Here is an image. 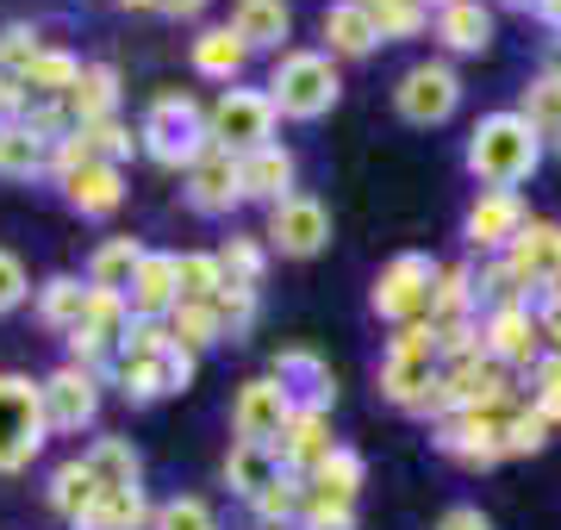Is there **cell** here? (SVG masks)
<instances>
[{"label":"cell","mask_w":561,"mask_h":530,"mask_svg":"<svg viewBox=\"0 0 561 530\" xmlns=\"http://www.w3.org/2000/svg\"><path fill=\"white\" fill-rule=\"evenodd\" d=\"M549 157V143L530 131L518 106H505V113H481L474 131H468V150H461V163L481 187H524L530 175L542 169Z\"/></svg>","instance_id":"6da1fadb"},{"label":"cell","mask_w":561,"mask_h":530,"mask_svg":"<svg viewBox=\"0 0 561 530\" xmlns=\"http://www.w3.org/2000/svg\"><path fill=\"white\" fill-rule=\"evenodd\" d=\"M213 131H206V106L187 94V88H162L157 101L144 106L138 119V150L150 157L157 169H187L201 157Z\"/></svg>","instance_id":"7a4b0ae2"},{"label":"cell","mask_w":561,"mask_h":530,"mask_svg":"<svg viewBox=\"0 0 561 530\" xmlns=\"http://www.w3.org/2000/svg\"><path fill=\"white\" fill-rule=\"evenodd\" d=\"M268 101H275L280 119H294V125L324 119V113L343 101L337 62L324 57V50H294V44H287L275 57V69H268Z\"/></svg>","instance_id":"3957f363"},{"label":"cell","mask_w":561,"mask_h":530,"mask_svg":"<svg viewBox=\"0 0 561 530\" xmlns=\"http://www.w3.org/2000/svg\"><path fill=\"white\" fill-rule=\"evenodd\" d=\"M437 375H443V362H437V331L419 319V325H400L393 337H387L381 375H375V381H381V400H387V406H400V412H412V418H424Z\"/></svg>","instance_id":"277c9868"},{"label":"cell","mask_w":561,"mask_h":530,"mask_svg":"<svg viewBox=\"0 0 561 530\" xmlns=\"http://www.w3.org/2000/svg\"><path fill=\"white\" fill-rule=\"evenodd\" d=\"M50 443V418H44V393L32 375H0V474H25Z\"/></svg>","instance_id":"5b68a950"},{"label":"cell","mask_w":561,"mask_h":530,"mask_svg":"<svg viewBox=\"0 0 561 530\" xmlns=\"http://www.w3.org/2000/svg\"><path fill=\"white\" fill-rule=\"evenodd\" d=\"M437 268L424 250H400L393 263H381L375 287H368V312L381 319V325H419L424 312H431V287H437Z\"/></svg>","instance_id":"8992f818"},{"label":"cell","mask_w":561,"mask_h":530,"mask_svg":"<svg viewBox=\"0 0 561 530\" xmlns=\"http://www.w3.org/2000/svg\"><path fill=\"white\" fill-rule=\"evenodd\" d=\"M275 101H268V88H219V101L206 106V131H213V143L219 150H231V157H250V150H262V143H275Z\"/></svg>","instance_id":"52a82bcc"},{"label":"cell","mask_w":561,"mask_h":530,"mask_svg":"<svg viewBox=\"0 0 561 530\" xmlns=\"http://www.w3.org/2000/svg\"><path fill=\"white\" fill-rule=\"evenodd\" d=\"M461 106V76L449 57H431V62H412L400 82H393V113L405 125H449Z\"/></svg>","instance_id":"ba28073f"},{"label":"cell","mask_w":561,"mask_h":530,"mask_svg":"<svg viewBox=\"0 0 561 530\" xmlns=\"http://www.w3.org/2000/svg\"><path fill=\"white\" fill-rule=\"evenodd\" d=\"M268 256H287V263H312L324 244H331V206L319 194H287L280 206H268V231H262Z\"/></svg>","instance_id":"9c48e42d"},{"label":"cell","mask_w":561,"mask_h":530,"mask_svg":"<svg viewBox=\"0 0 561 530\" xmlns=\"http://www.w3.org/2000/svg\"><path fill=\"white\" fill-rule=\"evenodd\" d=\"M181 200H187V212H201V219H231V212L243 206L238 157L219 150V143H206L201 157L181 169Z\"/></svg>","instance_id":"30bf717a"},{"label":"cell","mask_w":561,"mask_h":530,"mask_svg":"<svg viewBox=\"0 0 561 530\" xmlns=\"http://www.w3.org/2000/svg\"><path fill=\"white\" fill-rule=\"evenodd\" d=\"M524 224H530V206H524L518 187H481L474 206L461 212V244L481 250V256H505Z\"/></svg>","instance_id":"8fae6325"},{"label":"cell","mask_w":561,"mask_h":530,"mask_svg":"<svg viewBox=\"0 0 561 530\" xmlns=\"http://www.w3.org/2000/svg\"><path fill=\"white\" fill-rule=\"evenodd\" d=\"M101 375H88L76 362H57L50 375H38V393H44V418H50V437H76L101 418Z\"/></svg>","instance_id":"7c38bea8"},{"label":"cell","mask_w":561,"mask_h":530,"mask_svg":"<svg viewBox=\"0 0 561 530\" xmlns=\"http://www.w3.org/2000/svg\"><path fill=\"white\" fill-rule=\"evenodd\" d=\"M294 412H300L294 393L280 388L275 375H256V381H243V388L231 393V437H238V443H275Z\"/></svg>","instance_id":"4fadbf2b"},{"label":"cell","mask_w":561,"mask_h":530,"mask_svg":"<svg viewBox=\"0 0 561 530\" xmlns=\"http://www.w3.org/2000/svg\"><path fill=\"white\" fill-rule=\"evenodd\" d=\"M481 344L486 356L500 368H512V375H530V368L542 362V331H537V312H530V300L524 307H493L481 312Z\"/></svg>","instance_id":"5bb4252c"},{"label":"cell","mask_w":561,"mask_h":530,"mask_svg":"<svg viewBox=\"0 0 561 530\" xmlns=\"http://www.w3.org/2000/svg\"><path fill=\"white\" fill-rule=\"evenodd\" d=\"M500 425H505V412H456V418H443V425H437V437H431V443H437L456 469L486 474L493 462H505Z\"/></svg>","instance_id":"9a60e30c"},{"label":"cell","mask_w":561,"mask_h":530,"mask_svg":"<svg viewBox=\"0 0 561 530\" xmlns=\"http://www.w3.org/2000/svg\"><path fill=\"white\" fill-rule=\"evenodd\" d=\"M50 187L62 194V206H69L76 219H113L125 206V169H113V163H81Z\"/></svg>","instance_id":"2e32d148"},{"label":"cell","mask_w":561,"mask_h":530,"mask_svg":"<svg viewBox=\"0 0 561 530\" xmlns=\"http://www.w3.org/2000/svg\"><path fill=\"white\" fill-rule=\"evenodd\" d=\"M238 175H243V200H256V206H280L287 194H300V157L280 138L238 157Z\"/></svg>","instance_id":"e0dca14e"},{"label":"cell","mask_w":561,"mask_h":530,"mask_svg":"<svg viewBox=\"0 0 561 530\" xmlns=\"http://www.w3.org/2000/svg\"><path fill=\"white\" fill-rule=\"evenodd\" d=\"M268 375H275V381H280L287 393H294V406H319V412L337 406V381H331V362H324L319 349H306V344L275 349Z\"/></svg>","instance_id":"ac0fdd59"},{"label":"cell","mask_w":561,"mask_h":530,"mask_svg":"<svg viewBox=\"0 0 561 530\" xmlns=\"http://www.w3.org/2000/svg\"><path fill=\"white\" fill-rule=\"evenodd\" d=\"M275 462H280V474H312L337 449V437H331V412H319V406H300L294 418H287V430H280L275 443Z\"/></svg>","instance_id":"d6986e66"},{"label":"cell","mask_w":561,"mask_h":530,"mask_svg":"<svg viewBox=\"0 0 561 530\" xmlns=\"http://www.w3.org/2000/svg\"><path fill=\"white\" fill-rule=\"evenodd\" d=\"M431 38L443 44V57H481L493 44V7L486 0H449L431 13Z\"/></svg>","instance_id":"ffe728a7"},{"label":"cell","mask_w":561,"mask_h":530,"mask_svg":"<svg viewBox=\"0 0 561 530\" xmlns=\"http://www.w3.org/2000/svg\"><path fill=\"white\" fill-rule=\"evenodd\" d=\"M505 263L518 268V281L537 293V287L561 281V224L556 219H530L518 231V244L505 250Z\"/></svg>","instance_id":"44dd1931"},{"label":"cell","mask_w":561,"mask_h":530,"mask_svg":"<svg viewBox=\"0 0 561 530\" xmlns=\"http://www.w3.org/2000/svg\"><path fill=\"white\" fill-rule=\"evenodd\" d=\"M119 101H125V82L113 62H81L76 88H69V101H62V113H69V125H101V119H119Z\"/></svg>","instance_id":"7402d4cb"},{"label":"cell","mask_w":561,"mask_h":530,"mask_svg":"<svg viewBox=\"0 0 561 530\" xmlns=\"http://www.w3.org/2000/svg\"><path fill=\"white\" fill-rule=\"evenodd\" d=\"M319 38H324V57L331 62H362L381 50V32H375V20L362 13V7H350V0H331L319 20Z\"/></svg>","instance_id":"603a6c76"},{"label":"cell","mask_w":561,"mask_h":530,"mask_svg":"<svg viewBox=\"0 0 561 530\" xmlns=\"http://www.w3.org/2000/svg\"><path fill=\"white\" fill-rule=\"evenodd\" d=\"M231 32H238L243 44H250V57L256 50H287V38H294V7L287 0H231Z\"/></svg>","instance_id":"cb8c5ba5"},{"label":"cell","mask_w":561,"mask_h":530,"mask_svg":"<svg viewBox=\"0 0 561 530\" xmlns=\"http://www.w3.org/2000/svg\"><path fill=\"white\" fill-rule=\"evenodd\" d=\"M181 300L175 287V250H150L138 263V275H131V287H125V307H131V319H169Z\"/></svg>","instance_id":"d4e9b609"},{"label":"cell","mask_w":561,"mask_h":530,"mask_svg":"<svg viewBox=\"0 0 561 530\" xmlns=\"http://www.w3.org/2000/svg\"><path fill=\"white\" fill-rule=\"evenodd\" d=\"M187 62H194V76H206V82L238 88L243 69H250V44H243L231 25H206L201 38L187 44Z\"/></svg>","instance_id":"484cf974"},{"label":"cell","mask_w":561,"mask_h":530,"mask_svg":"<svg viewBox=\"0 0 561 530\" xmlns=\"http://www.w3.org/2000/svg\"><path fill=\"white\" fill-rule=\"evenodd\" d=\"M81 312H88V281L81 275H50V281L32 287V319L50 337H69L81 325Z\"/></svg>","instance_id":"4316f807"},{"label":"cell","mask_w":561,"mask_h":530,"mask_svg":"<svg viewBox=\"0 0 561 530\" xmlns=\"http://www.w3.org/2000/svg\"><path fill=\"white\" fill-rule=\"evenodd\" d=\"M461 319H481V275H474L468 263H443L437 287H431L424 325H461Z\"/></svg>","instance_id":"83f0119b"},{"label":"cell","mask_w":561,"mask_h":530,"mask_svg":"<svg viewBox=\"0 0 561 530\" xmlns=\"http://www.w3.org/2000/svg\"><path fill=\"white\" fill-rule=\"evenodd\" d=\"M0 182H50V143L25 119H0Z\"/></svg>","instance_id":"f1b7e54d"},{"label":"cell","mask_w":561,"mask_h":530,"mask_svg":"<svg viewBox=\"0 0 561 530\" xmlns=\"http://www.w3.org/2000/svg\"><path fill=\"white\" fill-rule=\"evenodd\" d=\"M150 493L144 487H101V499L81 511L69 530H150Z\"/></svg>","instance_id":"f546056e"},{"label":"cell","mask_w":561,"mask_h":530,"mask_svg":"<svg viewBox=\"0 0 561 530\" xmlns=\"http://www.w3.org/2000/svg\"><path fill=\"white\" fill-rule=\"evenodd\" d=\"M362 481H368V462H362L350 443H337L331 456H324L319 469L306 474V493L312 499H337V506H356L362 499Z\"/></svg>","instance_id":"4dcf8cb0"},{"label":"cell","mask_w":561,"mask_h":530,"mask_svg":"<svg viewBox=\"0 0 561 530\" xmlns=\"http://www.w3.org/2000/svg\"><path fill=\"white\" fill-rule=\"evenodd\" d=\"M275 481H280L275 449L268 443H238V437H231V449H225V487L250 506V499H256L262 487H275Z\"/></svg>","instance_id":"1f68e13d"},{"label":"cell","mask_w":561,"mask_h":530,"mask_svg":"<svg viewBox=\"0 0 561 530\" xmlns=\"http://www.w3.org/2000/svg\"><path fill=\"white\" fill-rule=\"evenodd\" d=\"M81 462H88V474L101 487H144V456L131 437H94L81 449Z\"/></svg>","instance_id":"d6a6232c"},{"label":"cell","mask_w":561,"mask_h":530,"mask_svg":"<svg viewBox=\"0 0 561 530\" xmlns=\"http://www.w3.org/2000/svg\"><path fill=\"white\" fill-rule=\"evenodd\" d=\"M44 499H50V511H57L62 525H76L81 511L101 499V481L88 474V462H81V456H69V462H57V469H50V481H44Z\"/></svg>","instance_id":"836d02e7"},{"label":"cell","mask_w":561,"mask_h":530,"mask_svg":"<svg viewBox=\"0 0 561 530\" xmlns=\"http://www.w3.org/2000/svg\"><path fill=\"white\" fill-rule=\"evenodd\" d=\"M144 256H150V250H144L138 238H106V244H94V256H88V275H81V281L101 287V293H125Z\"/></svg>","instance_id":"e575fe53"},{"label":"cell","mask_w":561,"mask_h":530,"mask_svg":"<svg viewBox=\"0 0 561 530\" xmlns=\"http://www.w3.org/2000/svg\"><path fill=\"white\" fill-rule=\"evenodd\" d=\"M518 113L530 119V131H537L542 143H556V131H561V69H556V62H542L537 76L524 82Z\"/></svg>","instance_id":"d590c367"},{"label":"cell","mask_w":561,"mask_h":530,"mask_svg":"<svg viewBox=\"0 0 561 530\" xmlns=\"http://www.w3.org/2000/svg\"><path fill=\"white\" fill-rule=\"evenodd\" d=\"M169 337H175L187 356H206V349H219V344H225L219 307H213V300H175V312H169Z\"/></svg>","instance_id":"8d00e7d4"},{"label":"cell","mask_w":561,"mask_h":530,"mask_svg":"<svg viewBox=\"0 0 561 530\" xmlns=\"http://www.w3.org/2000/svg\"><path fill=\"white\" fill-rule=\"evenodd\" d=\"M250 511H256L262 530H294L306 511V474H280L275 487H262L256 499H250Z\"/></svg>","instance_id":"74e56055"},{"label":"cell","mask_w":561,"mask_h":530,"mask_svg":"<svg viewBox=\"0 0 561 530\" xmlns=\"http://www.w3.org/2000/svg\"><path fill=\"white\" fill-rule=\"evenodd\" d=\"M106 388H119V400H131V406H157V400H169V381H162V356H157V362H131V356H113V368H106Z\"/></svg>","instance_id":"f35d334b"},{"label":"cell","mask_w":561,"mask_h":530,"mask_svg":"<svg viewBox=\"0 0 561 530\" xmlns=\"http://www.w3.org/2000/svg\"><path fill=\"white\" fill-rule=\"evenodd\" d=\"M175 287L181 300H219L225 293L219 250H175Z\"/></svg>","instance_id":"ab89813d"},{"label":"cell","mask_w":561,"mask_h":530,"mask_svg":"<svg viewBox=\"0 0 561 530\" xmlns=\"http://www.w3.org/2000/svg\"><path fill=\"white\" fill-rule=\"evenodd\" d=\"M219 268H225V281L262 287V275H268V244L250 238V231H231V238L219 244Z\"/></svg>","instance_id":"60d3db41"},{"label":"cell","mask_w":561,"mask_h":530,"mask_svg":"<svg viewBox=\"0 0 561 530\" xmlns=\"http://www.w3.org/2000/svg\"><path fill=\"white\" fill-rule=\"evenodd\" d=\"M81 131V143H88V157L94 163H113V169H125L131 157H138V131L125 119H101V125H76Z\"/></svg>","instance_id":"b9f144b4"},{"label":"cell","mask_w":561,"mask_h":530,"mask_svg":"<svg viewBox=\"0 0 561 530\" xmlns=\"http://www.w3.org/2000/svg\"><path fill=\"white\" fill-rule=\"evenodd\" d=\"M549 437H556V430L542 425V412L530 406V400H524V406H512V412H505V425H500V449H505V462H512V456H537V449L549 443Z\"/></svg>","instance_id":"7bdbcfd3"},{"label":"cell","mask_w":561,"mask_h":530,"mask_svg":"<svg viewBox=\"0 0 561 530\" xmlns=\"http://www.w3.org/2000/svg\"><path fill=\"white\" fill-rule=\"evenodd\" d=\"M368 20H375L381 44H400V38H424V32H431V7H424V0H381Z\"/></svg>","instance_id":"ee69618b"},{"label":"cell","mask_w":561,"mask_h":530,"mask_svg":"<svg viewBox=\"0 0 561 530\" xmlns=\"http://www.w3.org/2000/svg\"><path fill=\"white\" fill-rule=\"evenodd\" d=\"M213 307H219V331H225V344H243V337L256 331V312H262L256 287H238V281H225V293L213 300Z\"/></svg>","instance_id":"f6af8a7d"},{"label":"cell","mask_w":561,"mask_h":530,"mask_svg":"<svg viewBox=\"0 0 561 530\" xmlns=\"http://www.w3.org/2000/svg\"><path fill=\"white\" fill-rule=\"evenodd\" d=\"M150 530H219V511L206 506L201 493H175L150 511Z\"/></svg>","instance_id":"bcb514c9"},{"label":"cell","mask_w":561,"mask_h":530,"mask_svg":"<svg viewBox=\"0 0 561 530\" xmlns=\"http://www.w3.org/2000/svg\"><path fill=\"white\" fill-rule=\"evenodd\" d=\"M474 275H481V312L524 307V300H530V287L518 281V268L505 263V256H486V268H474Z\"/></svg>","instance_id":"7dc6e473"},{"label":"cell","mask_w":561,"mask_h":530,"mask_svg":"<svg viewBox=\"0 0 561 530\" xmlns=\"http://www.w3.org/2000/svg\"><path fill=\"white\" fill-rule=\"evenodd\" d=\"M38 50H44V32H38V25H25V20L0 25V76H25Z\"/></svg>","instance_id":"c3c4849f"},{"label":"cell","mask_w":561,"mask_h":530,"mask_svg":"<svg viewBox=\"0 0 561 530\" xmlns=\"http://www.w3.org/2000/svg\"><path fill=\"white\" fill-rule=\"evenodd\" d=\"M169 344H175V337H169V319H131L119 356H131V362H157Z\"/></svg>","instance_id":"681fc988"},{"label":"cell","mask_w":561,"mask_h":530,"mask_svg":"<svg viewBox=\"0 0 561 530\" xmlns=\"http://www.w3.org/2000/svg\"><path fill=\"white\" fill-rule=\"evenodd\" d=\"M25 300H32V275H25V263L13 256V250H0V319L20 312Z\"/></svg>","instance_id":"f907efd6"},{"label":"cell","mask_w":561,"mask_h":530,"mask_svg":"<svg viewBox=\"0 0 561 530\" xmlns=\"http://www.w3.org/2000/svg\"><path fill=\"white\" fill-rule=\"evenodd\" d=\"M294 530H356V506H337V499H312L306 493V511Z\"/></svg>","instance_id":"816d5d0a"},{"label":"cell","mask_w":561,"mask_h":530,"mask_svg":"<svg viewBox=\"0 0 561 530\" xmlns=\"http://www.w3.org/2000/svg\"><path fill=\"white\" fill-rule=\"evenodd\" d=\"M194 368H201V356H187L181 344L162 349V381H169V393H187V388H194Z\"/></svg>","instance_id":"f5cc1de1"},{"label":"cell","mask_w":561,"mask_h":530,"mask_svg":"<svg viewBox=\"0 0 561 530\" xmlns=\"http://www.w3.org/2000/svg\"><path fill=\"white\" fill-rule=\"evenodd\" d=\"M437 530H493V518H486L481 506H449L437 518Z\"/></svg>","instance_id":"db71d44e"},{"label":"cell","mask_w":561,"mask_h":530,"mask_svg":"<svg viewBox=\"0 0 561 530\" xmlns=\"http://www.w3.org/2000/svg\"><path fill=\"white\" fill-rule=\"evenodd\" d=\"M157 13H162V20H201V13H206V0H157Z\"/></svg>","instance_id":"11a10c76"},{"label":"cell","mask_w":561,"mask_h":530,"mask_svg":"<svg viewBox=\"0 0 561 530\" xmlns=\"http://www.w3.org/2000/svg\"><path fill=\"white\" fill-rule=\"evenodd\" d=\"M530 406H537V412H542V425L561 437V393H530Z\"/></svg>","instance_id":"9f6ffc18"},{"label":"cell","mask_w":561,"mask_h":530,"mask_svg":"<svg viewBox=\"0 0 561 530\" xmlns=\"http://www.w3.org/2000/svg\"><path fill=\"white\" fill-rule=\"evenodd\" d=\"M530 13H537L549 32H561V0H530Z\"/></svg>","instance_id":"6f0895ef"},{"label":"cell","mask_w":561,"mask_h":530,"mask_svg":"<svg viewBox=\"0 0 561 530\" xmlns=\"http://www.w3.org/2000/svg\"><path fill=\"white\" fill-rule=\"evenodd\" d=\"M113 7H125V13H157V0H113Z\"/></svg>","instance_id":"680465c9"},{"label":"cell","mask_w":561,"mask_h":530,"mask_svg":"<svg viewBox=\"0 0 561 530\" xmlns=\"http://www.w3.org/2000/svg\"><path fill=\"white\" fill-rule=\"evenodd\" d=\"M500 7H512V13H530V0H500Z\"/></svg>","instance_id":"91938a15"},{"label":"cell","mask_w":561,"mask_h":530,"mask_svg":"<svg viewBox=\"0 0 561 530\" xmlns=\"http://www.w3.org/2000/svg\"><path fill=\"white\" fill-rule=\"evenodd\" d=\"M350 7H362V13H375V7H381V0H350Z\"/></svg>","instance_id":"94428289"},{"label":"cell","mask_w":561,"mask_h":530,"mask_svg":"<svg viewBox=\"0 0 561 530\" xmlns=\"http://www.w3.org/2000/svg\"><path fill=\"white\" fill-rule=\"evenodd\" d=\"M424 7H431V13H437V7H449V0H424Z\"/></svg>","instance_id":"6125c7cd"},{"label":"cell","mask_w":561,"mask_h":530,"mask_svg":"<svg viewBox=\"0 0 561 530\" xmlns=\"http://www.w3.org/2000/svg\"><path fill=\"white\" fill-rule=\"evenodd\" d=\"M549 150H561V131H556V143H549Z\"/></svg>","instance_id":"be15d7a7"},{"label":"cell","mask_w":561,"mask_h":530,"mask_svg":"<svg viewBox=\"0 0 561 530\" xmlns=\"http://www.w3.org/2000/svg\"><path fill=\"white\" fill-rule=\"evenodd\" d=\"M556 69H561V44H556Z\"/></svg>","instance_id":"e7e4bbea"}]
</instances>
